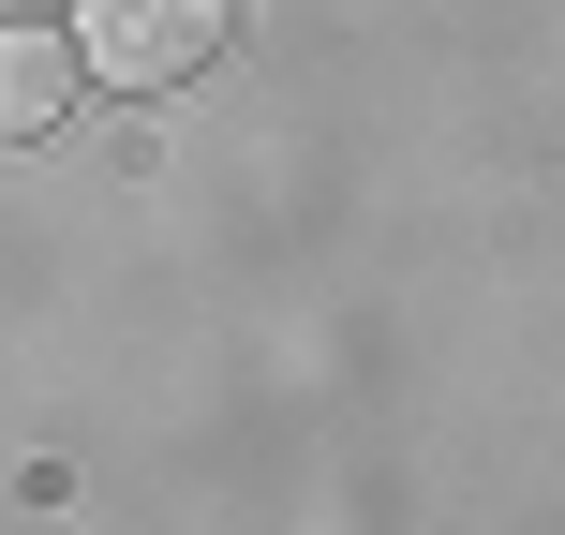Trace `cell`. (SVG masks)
<instances>
[{"label":"cell","instance_id":"cell-1","mask_svg":"<svg viewBox=\"0 0 565 535\" xmlns=\"http://www.w3.org/2000/svg\"><path fill=\"white\" fill-rule=\"evenodd\" d=\"M75 75H105V89H135V105H179V89H209L224 75V45H238V0H75Z\"/></svg>","mask_w":565,"mask_h":535},{"label":"cell","instance_id":"cell-2","mask_svg":"<svg viewBox=\"0 0 565 535\" xmlns=\"http://www.w3.org/2000/svg\"><path fill=\"white\" fill-rule=\"evenodd\" d=\"M75 45L60 30H30V15H0V149H30V135H60V105H75Z\"/></svg>","mask_w":565,"mask_h":535}]
</instances>
